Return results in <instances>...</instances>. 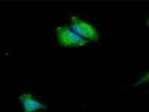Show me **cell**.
<instances>
[{
    "instance_id": "1",
    "label": "cell",
    "mask_w": 149,
    "mask_h": 112,
    "mask_svg": "<svg viewBox=\"0 0 149 112\" xmlns=\"http://www.w3.org/2000/svg\"><path fill=\"white\" fill-rule=\"evenodd\" d=\"M56 36H57V42L62 47H73V48H79L87 45L88 41H86L79 35H77L68 25H62L57 26L55 29Z\"/></svg>"
},
{
    "instance_id": "2",
    "label": "cell",
    "mask_w": 149,
    "mask_h": 112,
    "mask_svg": "<svg viewBox=\"0 0 149 112\" xmlns=\"http://www.w3.org/2000/svg\"><path fill=\"white\" fill-rule=\"evenodd\" d=\"M70 29L79 35L81 38L91 42H97L99 40V32L98 30L91 25V24L84 22L82 19L78 18L77 16H73L70 19Z\"/></svg>"
},
{
    "instance_id": "3",
    "label": "cell",
    "mask_w": 149,
    "mask_h": 112,
    "mask_svg": "<svg viewBox=\"0 0 149 112\" xmlns=\"http://www.w3.org/2000/svg\"><path fill=\"white\" fill-rule=\"evenodd\" d=\"M19 100L22 103V106L24 109V112H36V111H38V110H45L47 109V105L40 103L30 93L22 94L19 97Z\"/></svg>"
}]
</instances>
